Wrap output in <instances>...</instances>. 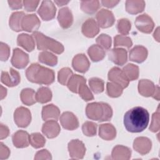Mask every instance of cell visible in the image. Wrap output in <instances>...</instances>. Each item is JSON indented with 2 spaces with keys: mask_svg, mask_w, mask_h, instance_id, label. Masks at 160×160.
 Instances as JSON below:
<instances>
[{
  "mask_svg": "<svg viewBox=\"0 0 160 160\" xmlns=\"http://www.w3.org/2000/svg\"><path fill=\"white\" fill-rule=\"evenodd\" d=\"M149 121L148 111L140 106L128 111L124 116V124L126 130L131 132H140L148 126Z\"/></svg>",
  "mask_w": 160,
  "mask_h": 160,
  "instance_id": "obj_1",
  "label": "cell"
},
{
  "mask_svg": "<svg viewBox=\"0 0 160 160\" xmlns=\"http://www.w3.org/2000/svg\"><path fill=\"white\" fill-rule=\"evenodd\" d=\"M26 76L29 81L39 84L49 85L55 79L53 70L38 63H32L29 66L26 71Z\"/></svg>",
  "mask_w": 160,
  "mask_h": 160,
  "instance_id": "obj_2",
  "label": "cell"
},
{
  "mask_svg": "<svg viewBox=\"0 0 160 160\" xmlns=\"http://www.w3.org/2000/svg\"><path fill=\"white\" fill-rule=\"evenodd\" d=\"M87 117L94 121L104 122L109 121L112 116V109L107 103L94 102L88 104L86 108Z\"/></svg>",
  "mask_w": 160,
  "mask_h": 160,
  "instance_id": "obj_3",
  "label": "cell"
},
{
  "mask_svg": "<svg viewBox=\"0 0 160 160\" xmlns=\"http://www.w3.org/2000/svg\"><path fill=\"white\" fill-rule=\"evenodd\" d=\"M32 36L36 39L38 49L50 50L58 54L63 52L64 49L63 45L56 40L48 37L39 31L33 32Z\"/></svg>",
  "mask_w": 160,
  "mask_h": 160,
  "instance_id": "obj_4",
  "label": "cell"
},
{
  "mask_svg": "<svg viewBox=\"0 0 160 160\" xmlns=\"http://www.w3.org/2000/svg\"><path fill=\"white\" fill-rule=\"evenodd\" d=\"M14 121L18 127L26 128L31 121L30 111L23 106L18 108L14 112Z\"/></svg>",
  "mask_w": 160,
  "mask_h": 160,
  "instance_id": "obj_5",
  "label": "cell"
},
{
  "mask_svg": "<svg viewBox=\"0 0 160 160\" xmlns=\"http://www.w3.org/2000/svg\"><path fill=\"white\" fill-rule=\"evenodd\" d=\"M56 8L51 1H43L38 10V14L43 21H50L54 18Z\"/></svg>",
  "mask_w": 160,
  "mask_h": 160,
  "instance_id": "obj_6",
  "label": "cell"
},
{
  "mask_svg": "<svg viewBox=\"0 0 160 160\" xmlns=\"http://www.w3.org/2000/svg\"><path fill=\"white\" fill-rule=\"evenodd\" d=\"M136 28L141 32L149 34L154 27V23L152 18L147 14H142L138 16L135 20Z\"/></svg>",
  "mask_w": 160,
  "mask_h": 160,
  "instance_id": "obj_7",
  "label": "cell"
},
{
  "mask_svg": "<svg viewBox=\"0 0 160 160\" xmlns=\"http://www.w3.org/2000/svg\"><path fill=\"white\" fill-rule=\"evenodd\" d=\"M69 156L72 159H82L86 153V148L84 143L79 139H72L68 146Z\"/></svg>",
  "mask_w": 160,
  "mask_h": 160,
  "instance_id": "obj_8",
  "label": "cell"
},
{
  "mask_svg": "<svg viewBox=\"0 0 160 160\" xmlns=\"http://www.w3.org/2000/svg\"><path fill=\"white\" fill-rule=\"evenodd\" d=\"M98 24L101 28H108L111 27L114 22L115 18L113 13L108 9H102L96 14Z\"/></svg>",
  "mask_w": 160,
  "mask_h": 160,
  "instance_id": "obj_9",
  "label": "cell"
},
{
  "mask_svg": "<svg viewBox=\"0 0 160 160\" xmlns=\"http://www.w3.org/2000/svg\"><path fill=\"white\" fill-rule=\"evenodd\" d=\"M11 62L16 68L23 69L29 63V56L21 49L15 48L13 49Z\"/></svg>",
  "mask_w": 160,
  "mask_h": 160,
  "instance_id": "obj_10",
  "label": "cell"
},
{
  "mask_svg": "<svg viewBox=\"0 0 160 160\" xmlns=\"http://www.w3.org/2000/svg\"><path fill=\"white\" fill-rule=\"evenodd\" d=\"M108 77L109 80L121 85L123 88H127L129 85V79L123 71L118 67H114L111 69L108 72Z\"/></svg>",
  "mask_w": 160,
  "mask_h": 160,
  "instance_id": "obj_11",
  "label": "cell"
},
{
  "mask_svg": "<svg viewBox=\"0 0 160 160\" xmlns=\"http://www.w3.org/2000/svg\"><path fill=\"white\" fill-rule=\"evenodd\" d=\"M1 81L8 87H14L18 85L21 81V76L18 71L10 68L9 71L1 72Z\"/></svg>",
  "mask_w": 160,
  "mask_h": 160,
  "instance_id": "obj_12",
  "label": "cell"
},
{
  "mask_svg": "<svg viewBox=\"0 0 160 160\" xmlns=\"http://www.w3.org/2000/svg\"><path fill=\"white\" fill-rule=\"evenodd\" d=\"M41 21L35 14H26L22 18L21 28L22 31L29 32L36 31L40 27Z\"/></svg>",
  "mask_w": 160,
  "mask_h": 160,
  "instance_id": "obj_13",
  "label": "cell"
},
{
  "mask_svg": "<svg viewBox=\"0 0 160 160\" xmlns=\"http://www.w3.org/2000/svg\"><path fill=\"white\" fill-rule=\"evenodd\" d=\"M60 122L62 128L72 131L79 127V121L76 116L71 112H64L60 117Z\"/></svg>",
  "mask_w": 160,
  "mask_h": 160,
  "instance_id": "obj_14",
  "label": "cell"
},
{
  "mask_svg": "<svg viewBox=\"0 0 160 160\" xmlns=\"http://www.w3.org/2000/svg\"><path fill=\"white\" fill-rule=\"evenodd\" d=\"M108 58L115 64L122 66L128 61L127 51L123 48H113L109 51Z\"/></svg>",
  "mask_w": 160,
  "mask_h": 160,
  "instance_id": "obj_15",
  "label": "cell"
},
{
  "mask_svg": "<svg viewBox=\"0 0 160 160\" xmlns=\"http://www.w3.org/2000/svg\"><path fill=\"white\" fill-rule=\"evenodd\" d=\"M72 66L74 69L81 73H85L90 67V62L84 54H76L72 59Z\"/></svg>",
  "mask_w": 160,
  "mask_h": 160,
  "instance_id": "obj_16",
  "label": "cell"
},
{
  "mask_svg": "<svg viewBox=\"0 0 160 160\" xmlns=\"http://www.w3.org/2000/svg\"><path fill=\"white\" fill-rule=\"evenodd\" d=\"M152 148L151 141L146 137H138L133 142V148L141 155L149 153Z\"/></svg>",
  "mask_w": 160,
  "mask_h": 160,
  "instance_id": "obj_17",
  "label": "cell"
},
{
  "mask_svg": "<svg viewBox=\"0 0 160 160\" xmlns=\"http://www.w3.org/2000/svg\"><path fill=\"white\" fill-rule=\"evenodd\" d=\"M61 131L60 126L56 120H48L42 126V133L49 139L54 138L59 134Z\"/></svg>",
  "mask_w": 160,
  "mask_h": 160,
  "instance_id": "obj_18",
  "label": "cell"
},
{
  "mask_svg": "<svg viewBox=\"0 0 160 160\" xmlns=\"http://www.w3.org/2000/svg\"><path fill=\"white\" fill-rule=\"evenodd\" d=\"M58 21L59 25L63 29L70 28L73 22V16L71 11L68 7H64L59 11Z\"/></svg>",
  "mask_w": 160,
  "mask_h": 160,
  "instance_id": "obj_19",
  "label": "cell"
},
{
  "mask_svg": "<svg viewBox=\"0 0 160 160\" xmlns=\"http://www.w3.org/2000/svg\"><path fill=\"white\" fill-rule=\"evenodd\" d=\"M81 31L86 37L92 38L99 33V28L94 19L89 18L85 21L82 24Z\"/></svg>",
  "mask_w": 160,
  "mask_h": 160,
  "instance_id": "obj_20",
  "label": "cell"
},
{
  "mask_svg": "<svg viewBox=\"0 0 160 160\" xmlns=\"http://www.w3.org/2000/svg\"><path fill=\"white\" fill-rule=\"evenodd\" d=\"M148 50L142 46H136L129 52V60L137 63L144 62L148 57Z\"/></svg>",
  "mask_w": 160,
  "mask_h": 160,
  "instance_id": "obj_21",
  "label": "cell"
},
{
  "mask_svg": "<svg viewBox=\"0 0 160 160\" xmlns=\"http://www.w3.org/2000/svg\"><path fill=\"white\" fill-rule=\"evenodd\" d=\"M12 143L17 148H27L29 145V135L22 130L16 131L12 136Z\"/></svg>",
  "mask_w": 160,
  "mask_h": 160,
  "instance_id": "obj_22",
  "label": "cell"
},
{
  "mask_svg": "<svg viewBox=\"0 0 160 160\" xmlns=\"http://www.w3.org/2000/svg\"><path fill=\"white\" fill-rule=\"evenodd\" d=\"M99 136L106 141L112 140L116 136V129L112 124H102L99 127Z\"/></svg>",
  "mask_w": 160,
  "mask_h": 160,
  "instance_id": "obj_23",
  "label": "cell"
},
{
  "mask_svg": "<svg viewBox=\"0 0 160 160\" xmlns=\"http://www.w3.org/2000/svg\"><path fill=\"white\" fill-rule=\"evenodd\" d=\"M156 89V86L150 80L141 79L138 82V91L144 97L152 96Z\"/></svg>",
  "mask_w": 160,
  "mask_h": 160,
  "instance_id": "obj_24",
  "label": "cell"
},
{
  "mask_svg": "<svg viewBox=\"0 0 160 160\" xmlns=\"http://www.w3.org/2000/svg\"><path fill=\"white\" fill-rule=\"evenodd\" d=\"M111 156L115 160H128L131 158V150L126 146L117 145L112 149Z\"/></svg>",
  "mask_w": 160,
  "mask_h": 160,
  "instance_id": "obj_25",
  "label": "cell"
},
{
  "mask_svg": "<svg viewBox=\"0 0 160 160\" xmlns=\"http://www.w3.org/2000/svg\"><path fill=\"white\" fill-rule=\"evenodd\" d=\"M17 44L28 52L33 51L35 48V42L33 37L25 33H22L18 35Z\"/></svg>",
  "mask_w": 160,
  "mask_h": 160,
  "instance_id": "obj_26",
  "label": "cell"
},
{
  "mask_svg": "<svg viewBox=\"0 0 160 160\" xmlns=\"http://www.w3.org/2000/svg\"><path fill=\"white\" fill-rule=\"evenodd\" d=\"M41 114L44 121L50 119L58 120L60 116V110L55 105L50 104L42 107Z\"/></svg>",
  "mask_w": 160,
  "mask_h": 160,
  "instance_id": "obj_27",
  "label": "cell"
},
{
  "mask_svg": "<svg viewBox=\"0 0 160 160\" xmlns=\"http://www.w3.org/2000/svg\"><path fill=\"white\" fill-rule=\"evenodd\" d=\"M26 14L23 11H17L12 13L9 18V25L10 28L16 32L22 31L21 22L22 18Z\"/></svg>",
  "mask_w": 160,
  "mask_h": 160,
  "instance_id": "obj_28",
  "label": "cell"
},
{
  "mask_svg": "<svg viewBox=\"0 0 160 160\" xmlns=\"http://www.w3.org/2000/svg\"><path fill=\"white\" fill-rule=\"evenodd\" d=\"M146 3L144 1L128 0L126 1V10L131 14H137L142 12Z\"/></svg>",
  "mask_w": 160,
  "mask_h": 160,
  "instance_id": "obj_29",
  "label": "cell"
},
{
  "mask_svg": "<svg viewBox=\"0 0 160 160\" xmlns=\"http://www.w3.org/2000/svg\"><path fill=\"white\" fill-rule=\"evenodd\" d=\"M88 54L93 62H98L104 59L106 52L104 49L97 44H93L88 48Z\"/></svg>",
  "mask_w": 160,
  "mask_h": 160,
  "instance_id": "obj_30",
  "label": "cell"
},
{
  "mask_svg": "<svg viewBox=\"0 0 160 160\" xmlns=\"http://www.w3.org/2000/svg\"><path fill=\"white\" fill-rule=\"evenodd\" d=\"M35 91L31 88L23 89L20 94V98L22 102L27 106H31L36 102Z\"/></svg>",
  "mask_w": 160,
  "mask_h": 160,
  "instance_id": "obj_31",
  "label": "cell"
},
{
  "mask_svg": "<svg viewBox=\"0 0 160 160\" xmlns=\"http://www.w3.org/2000/svg\"><path fill=\"white\" fill-rule=\"evenodd\" d=\"M36 101L41 104L46 103L52 99V92L49 88L41 87L39 88L36 94Z\"/></svg>",
  "mask_w": 160,
  "mask_h": 160,
  "instance_id": "obj_32",
  "label": "cell"
},
{
  "mask_svg": "<svg viewBox=\"0 0 160 160\" xmlns=\"http://www.w3.org/2000/svg\"><path fill=\"white\" fill-rule=\"evenodd\" d=\"M39 61L50 66H54L58 63V58L52 53L48 51H42L39 54Z\"/></svg>",
  "mask_w": 160,
  "mask_h": 160,
  "instance_id": "obj_33",
  "label": "cell"
},
{
  "mask_svg": "<svg viewBox=\"0 0 160 160\" xmlns=\"http://www.w3.org/2000/svg\"><path fill=\"white\" fill-rule=\"evenodd\" d=\"M86 82V80L83 76L78 74H74V75H72L71 78L69 79L67 84V86L68 89L72 92L78 93V91L80 85L82 83H84Z\"/></svg>",
  "mask_w": 160,
  "mask_h": 160,
  "instance_id": "obj_34",
  "label": "cell"
},
{
  "mask_svg": "<svg viewBox=\"0 0 160 160\" xmlns=\"http://www.w3.org/2000/svg\"><path fill=\"white\" fill-rule=\"evenodd\" d=\"M99 1H82L81 2V9L86 14H92L95 13L99 8Z\"/></svg>",
  "mask_w": 160,
  "mask_h": 160,
  "instance_id": "obj_35",
  "label": "cell"
},
{
  "mask_svg": "<svg viewBox=\"0 0 160 160\" xmlns=\"http://www.w3.org/2000/svg\"><path fill=\"white\" fill-rule=\"evenodd\" d=\"M129 81H134L139 77V68L133 64H128L122 69Z\"/></svg>",
  "mask_w": 160,
  "mask_h": 160,
  "instance_id": "obj_36",
  "label": "cell"
},
{
  "mask_svg": "<svg viewBox=\"0 0 160 160\" xmlns=\"http://www.w3.org/2000/svg\"><path fill=\"white\" fill-rule=\"evenodd\" d=\"M123 91V88L115 82H108L106 84V91L108 95L111 98L119 97Z\"/></svg>",
  "mask_w": 160,
  "mask_h": 160,
  "instance_id": "obj_37",
  "label": "cell"
},
{
  "mask_svg": "<svg viewBox=\"0 0 160 160\" xmlns=\"http://www.w3.org/2000/svg\"><path fill=\"white\" fill-rule=\"evenodd\" d=\"M89 85L93 92L99 94L104 90V82L102 79L98 78H91L89 80Z\"/></svg>",
  "mask_w": 160,
  "mask_h": 160,
  "instance_id": "obj_38",
  "label": "cell"
},
{
  "mask_svg": "<svg viewBox=\"0 0 160 160\" xmlns=\"http://www.w3.org/2000/svg\"><path fill=\"white\" fill-rule=\"evenodd\" d=\"M29 142L33 148L38 149L44 146L46 139L39 132H34L29 135Z\"/></svg>",
  "mask_w": 160,
  "mask_h": 160,
  "instance_id": "obj_39",
  "label": "cell"
},
{
  "mask_svg": "<svg viewBox=\"0 0 160 160\" xmlns=\"http://www.w3.org/2000/svg\"><path fill=\"white\" fill-rule=\"evenodd\" d=\"M73 75V72L69 68H63L61 69L58 73V82L62 85H67L69 79Z\"/></svg>",
  "mask_w": 160,
  "mask_h": 160,
  "instance_id": "obj_40",
  "label": "cell"
},
{
  "mask_svg": "<svg viewBox=\"0 0 160 160\" xmlns=\"http://www.w3.org/2000/svg\"><path fill=\"white\" fill-rule=\"evenodd\" d=\"M132 45V42L129 37L123 35H116L114 38V47L123 46L126 48H130Z\"/></svg>",
  "mask_w": 160,
  "mask_h": 160,
  "instance_id": "obj_41",
  "label": "cell"
},
{
  "mask_svg": "<svg viewBox=\"0 0 160 160\" xmlns=\"http://www.w3.org/2000/svg\"><path fill=\"white\" fill-rule=\"evenodd\" d=\"M98 124L91 121H86L82 126L83 134L89 137L94 136L96 134Z\"/></svg>",
  "mask_w": 160,
  "mask_h": 160,
  "instance_id": "obj_42",
  "label": "cell"
},
{
  "mask_svg": "<svg viewBox=\"0 0 160 160\" xmlns=\"http://www.w3.org/2000/svg\"><path fill=\"white\" fill-rule=\"evenodd\" d=\"M131 22L126 18H122L118 21L117 29L118 31L122 35H128L131 30Z\"/></svg>",
  "mask_w": 160,
  "mask_h": 160,
  "instance_id": "obj_43",
  "label": "cell"
},
{
  "mask_svg": "<svg viewBox=\"0 0 160 160\" xmlns=\"http://www.w3.org/2000/svg\"><path fill=\"white\" fill-rule=\"evenodd\" d=\"M78 93L79 94V96L85 101H89L94 99L93 94H92L91 91L86 84V82L82 83L78 91Z\"/></svg>",
  "mask_w": 160,
  "mask_h": 160,
  "instance_id": "obj_44",
  "label": "cell"
},
{
  "mask_svg": "<svg viewBox=\"0 0 160 160\" xmlns=\"http://www.w3.org/2000/svg\"><path fill=\"white\" fill-rule=\"evenodd\" d=\"M97 44L105 49H109L111 46V38L106 34H101L96 38Z\"/></svg>",
  "mask_w": 160,
  "mask_h": 160,
  "instance_id": "obj_45",
  "label": "cell"
},
{
  "mask_svg": "<svg viewBox=\"0 0 160 160\" xmlns=\"http://www.w3.org/2000/svg\"><path fill=\"white\" fill-rule=\"evenodd\" d=\"M159 106H158L157 111L152 114V120L149 126V130L153 132H156L159 131L160 129L159 125Z\"/></svg>",
  "mask_w": 160,
  "mask_h": 160,
  "instance_id": "obj_46",
  "label": "cell"
},
{
  "mask_svg": "<svg viewBox=\"0 0 160 160\" xmlns=\"http://www.w3.org/2000/svg\"><path fill=\"white\" fill-rule=\"evenodd\" d=\"M10 55V48L2 42L0 43V59L2 61H6Z\"/></svg>",
  "mask_w": 160,
  "mask_h": 160,
  "instance_id": "obj_47",
  "label": "cell"
},
{
  "mask_svg": "<svg viewBox=\"0 0 160 160\" xmlns=\"http://www.w3.org/2000/svg\"><path fill=\"white\" fill-rule=\"evenodd\" d=\"M39 1H28L25 0L23 1V5L24 9L28 12H32L36 10Z\"/></svg>",
  "mask_w": 160,
  "mask_h": 160,
  "instance_id": "obj_48",
  "label": "cell"
},
{
  "mask_svg": "<svg viewBox=\"0 0 160 160\" xmlns=\"http://www.w3.org/2000/svg\"><path fill=\"white\" fill-rule=\"evenodd\" d=\"M35 160L41 159H52V156L51 153L47 149H42L36 152L34 156Z\"/></svg>",
  "mask_w": 160,
  "mask_h": 160,
  "instance_id": "obj_49",
  "label": "cell"
},
{
  "mask_svg": "<svg viewBox=\"0 0 160 160\" xmlns=\"http://www.w3.org/2000/svg\"><path fill=\"white\" fill-rule=\"evenodd\" d=\"M10 155L9 149L2 142L0 143V159H6Z\"/></svg>",
  "mask_w": 160,
  "mask_h": 160,
  "instance_id": "obj_50",
  "label": "cell"
},
{
  "mask_svg": "<svg viewBox=\"0 0 160 160\" xmlns=\"http://www.w3.org/2000/svg\"><path fill=\"white\" fill-rule=\"evenodd\" d=\"M0 139H3L6 138L9 134V130L7 126L1 123L0 124Z\"/></svg>",
  "mask_w": 160,
  "mask_h": 160,
  "instance_id": "obj_51",
  "label": "cell"
},
{
  "mask_svg": "<svg viewBox=\"0 0 160 160\" xmlns=\"http://www.w3.org/2000/svg\"><path fill=\"white\" fill-rule=\"evenodd\" d=\"M10 8L12 9H21L23 5V1L21 0L16 1H8Z\"/></svg>",
  "mask_w": 160,
  "mask_h": 160,
  "instance_id": "obj_52",
  "label": "cell"
},
{
  "mask_svg": "<svg viewBox=\"0 0 160 160\" xmlns=\"http://www.w3.org/2000/svg\"><path fill=\"white\" fill-rule=\"evenodd\" d=\"M102 5L104 7L108 8H112L116 6L119 2V1H106V0H103L101 1Z\"/></svg>",
  "mask_w": 160,
  "mask_h": 160,
  "instance_id": "obj_53",
  "label": "cell"
},
{
  "mask_svg": "<svg viewBox=\"0 0 160 160\" xmlns=\"http://www.w3.org/2000/svg\"><path fill=\"white\" fill-rule=\"evenodd\" d=\"M153 98L156 99L157 101L159 100V86H156V89L154 94L152 96Z\"/></svg>",
  "mask_w": 160,
  "mask_h": 160,
  "instance_id": "obj_54",
  "label": "cell"
},
{
  "mask_svg": "<svg viewBox=\"0 0 160 160\" xmlns=\"http://www.w3.org/2000/svg\"><path fill=\"white\" fill-rule=\"evenodd\" d=\"M7 94V89L1 85V99H3Z\"/></svg>",
  "mask_w": 160,
  "mask_h": 160,
  "instance_id": "obj_55",
  "label": "cell"
},
{
  "mask_svg": "<svg viewBox=\"0 0 160 160\" xmlns=\"http://www.w3.org/2000/svg\"><path fill=\"white\" fill-rule=\"evenodd\" d=\"M159 28L158 27V28H156L155 32H154V34H153L154 38L156 39V40L158 42L159 41Z\"/></svg>",
  "mask_w": 160,
  "mask_h": 160,
  "instance_id": "obj_56",
  "label": "cell"
},
{
  "mask_svg": "<svg viewBox=\"0 0 160 160\" xmlns=\"http://www.w3.org/2000/svg\"><path fill=\"white\" fill-rule=\"evenodd\" d=\"M54 2L56 4H57V5L58 6H62L63 5H65V4H67L69 1H55Z\"/></svg>",
  "mask_w": 160,
  "mask_h": 160,
  "instance_id": "obj_57",
  "label": "cell"
}]
</instances>
